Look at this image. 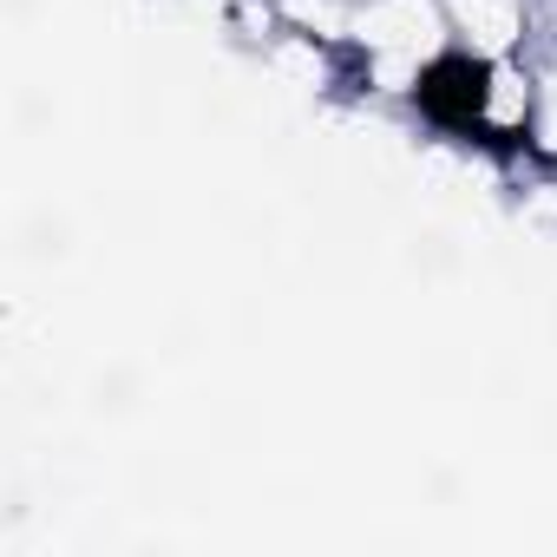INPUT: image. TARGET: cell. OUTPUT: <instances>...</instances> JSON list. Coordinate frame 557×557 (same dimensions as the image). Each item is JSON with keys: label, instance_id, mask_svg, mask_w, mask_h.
<instances>
[{"label": "cell", "instance_id": "1", "mask_svg": "<svg viewBox=\"0 0 557 557\" xmlns=\"http://www.w3.org/2000/svg\"><path fill=\"white\" fill-rule=\"evenodd\" d=\"M498 60L472 40H440L413 73H407V112L453 145H485L498 132Z\"/></svg>", "mask_w": 557, "mask_h": 557}]
</instances>
